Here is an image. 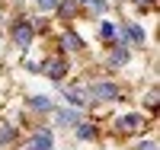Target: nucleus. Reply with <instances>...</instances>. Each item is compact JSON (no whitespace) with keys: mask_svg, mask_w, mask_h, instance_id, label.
<instances>
[{"mask_svg":"<svg viewBox=\"0 0 160 150\" xmlns=\"http://www.w3.org/2000/svg\"><path fill=\"white\" fill-rule=\"evenodd\" d=\"M87 96H90V99H96V102H109V99L118 96V90H115L112 83H93Z\"/></svg>","mask_w":160,"mask_h":150,"instance_id":"nucleus-1","label":"nucleus"},{"mask_svg":"<svg viewBox=\"0 0 160 150\" xmlns=\"http://www.w3.org/2000/svg\"><path fill=\"white\" fill-rule=\"evenodd\" d=\"M13 38H16V45H19V48H26V45L32 42V22L19 19V22H16V29H13Z\"/></svg>","mask_w":160,"mask_h":150,"instance_id":"nucleus-2","label":"nucleus"},{"mask_svg":"<svg viewBox=\"0 0 160 150\" xmlns=\"http://www.w3.org/2000/svg\"><path fill=\"white\" fill-rule=\"evenodd\" d=\"M42 70H45L51 80H61V77H64V70H68V64H64V61H58V58H51V61H45V67H42Z\"/></svg>","mask_w":160,"mask_h":150,"instance_id":"nucleus-3","label":"nucleus"},{"mask_svg":"<svg viewBox=\"0 0 160 150\" xmlns=\"http://www.w3.org/2000/svg\"><path fill=\"white\" fill-rule=\"evenodd\" d=\"M29 150H51V131H48V128H42V131L32 138Z\"/></svg>","mask_w":160,"mask_h":150,"instance_id":"nucleus-4","label":"nucleus"},{"mask_svg":"<svg viewBox=\"0 0 160 150\" xmlns=\"http://www.w3.org/2000/svg\"><path fill=\"white\" fill-rule=\"evenodd\" d=\"M61 48H64V51H80V48H83V38H80V35H74V32H64Z\"/></svg>","mask_w":160,"mask_h":150,"instance_id":"nucleus-5","label":"nucleus"},{"mask_svg":"<svg viewBox=\"0 0 160 150\" xmlns=\"http://www.w3.org/2000/svg\"><path fill=\"white\" fill-rule=\"evenodd\" d=\"M141 128V115H122L118 118V131H138Z\"/></svg>","mask_w":160,"mask_h":150,"instance_id":"nucleus-6","label":"nucleus"},{"mask_svg":"<svg viewBox=\"0 0 160 150\" xmlns=\"http://www.w3.org/2000/svg\"><path fill=\"white\" fill-rule=\"evenodd\" d=\"M64 96H68V102H71L74 109H80V105L87 102V93H83V90H74V86H68V90H64Z\"/></svg>","mask_w":160,"mask_h":150,"instance_id":"nucleus-7","label":"nucleus"},{"mask_svg":"<svg viewBox=\"0 0 160 150\" xmlns=\"http://www.w3.org/2000/svg\"><path fill=\"white\" fill-rule=\"evenodd\" d=\"M122 35H125V42H135V45H141V42H144L141 26H125V29H122Z\"/></svg>","mask_w":160,"mask_h":150,"instance_id":"nucleus-8","label":"nucleus"},{"mask_svg":"<svg viewBox=\"0 0 160 150\" xmlns=\"http://www.w3.org/2000/svg\"><path fill=\"white\" fill-rule=\"evenodd\" d=\"M77 121H80V115L71 112V109H61V112H58V125H61V128H64V125H77Z\"/></svg>","mask_w":160,"mask_h":150,"instance_id":"nucleus-9","label":"nucleus"},{"mask_svg":"<svg viewBox=\"0 0 160 150\" xmlns=\"http://www.w3.org/2000/svg\"><path fill=\"white\" fill-rule=\"evenodd\" d=\"M29 105L35 109V112H48V109H51V99H48V96H32Z\"/></svg>","mask_w":160,"mask_h":150,"instance_id":"nucleus-10","label":"nucleus"},{"mask_svg":"<svg viewBox=\"0 0 160 150\" xmlns=\"http://www.w3.org/2000/svg\"><path fill=\"white\" fill-rule=\"evenodd\" d=\"M125 61H128V48H115V51H112V58H109L112 67H122Z\"/></svg>","mask_w":160,"mask_h":150,"instance_id":"nucleus-11","label":"nucleus"},{"mask_svg":"<svg viewBox=\"0 0 160 150\" xmlns=\"http://www.w3.org/2000/svg\"><path fill=\"white\" fill-rule=\"evenodd\" d=\"M77 138H80V141H93V138H96V131H93V125H77Z\"/></svg>","mask_w":160,"mask_h":150,"instance_id":"nucleus-12","label":"nucleus"},{"mask_svg":"<svg viewBox=\"0 0 160 150\" xmlns=\"http://www.w3.org/2000/svg\"><path fill=\"white\" fill-rule=\"evenodd\" d=\"M99 35H102V38H115V35H118L115 22H102V26H99Z\"/></svg>","mask_w":160,"mask_h":150,"instance_id":"nucleus-13","label":"nucleus"},{"mask_svg":"<svg viewBox=\"0 0 160 150\" xmlns=\"http://www.w3.org/2000/svg\"><path fill=\"white\" fill-rule=\"evenodd\" d=\"M13 138H16V128H10V125H3V128H0V144H10Z\"/></svg>","mask_w":160,"mask_h":150,"instance_id":"nucleus-14","label":"nucleus"},{"mask_svg":"<svg viewBox=\"0 0 160 150\" xmlns=\"http://www.w3.org/2000/svg\"><path fill=\"white\" fill-rule=\"evenodd\" d=\"M58 10H61V16H71V13H74V0H64Z\"/></svg>","mask_w":160,"mask_h":150,"instance_id":"nucleus-15","label":"nucleus"},{"mask_svg":"<svg viewBox=\"0 0 160 150\" xmlns=\"http://www.w3.org/2000/svg\"><path fill=\"white\" fill-rule=\"evenodd\" d=\"M38 3H42V10H55V7H58V0H38Z\"/></svg>","mask_w":160,"mask_h":150,"instance_id":"nucleus-16","label":"nucleus"},{"mask_svg":"<svg viewBox=\"0 0 160 150\" xmlns=\"http://www.w3.org/2000/svg\"><path fill=\"white\" fill-rule=\"evenodd\" d=\"M90 3H93V10H96V13H102V10H106V0H90Z\"/></svg>","mask_w":160,"mask_h":150,"instance_id":"nucleus-17","label":"nucleus"},{"mask_svg":"<svg viewBox=\"0 0 160 150\" xmlns=\"http://www.w3.org/2000/svg\"><path fill=\"white\" fill-rule=\"evenodd\" d=\"M138 150H157V147H154L151 141H144V144H138Z\"/></svg>","mask_w":160,"mask_h":150,"instance_id":"nucleus-18","label":"nucleus"},{"mask_svg":"<svg viewBox=\"0 0 160 150\" xmlns=\"http://www.w3.org/2000/svg\"><path fill=\"white\" fill-rule=\"evenodd\" d=\"M138 3H151V0H138Z\"/></svg>","mask_w":160,"mask_h":150,"instance_id":"nucleus-19","label":"nucleus"},{"mask_svg":"<svg viewBox=\"0 0 160 150\" xmlns=\"http://www.w3.org/2000/svg\"><path fill=\"white\" fill-rule=\"evenodd\" d=\"M77 3H87V0H77Z\"/></svg>","mask_w":160,"mask_h":150,"instance_id":"nucleus-20","label":"nucleus"}]
</instances>
